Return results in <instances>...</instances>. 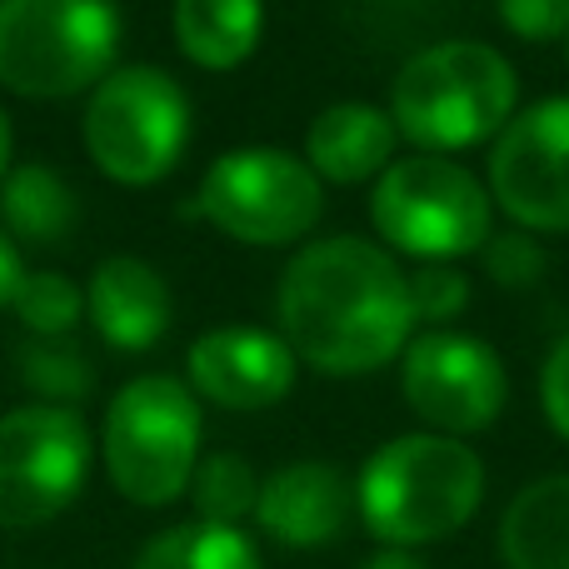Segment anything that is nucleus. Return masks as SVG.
<instances>
[{
	"label": "nucleus",
	"instance_id": "nucleus-1",
	"mask_svg": "<svg viewBox=\"0 0 569 569\" xmlns=\"http://www.w3.org/2000/svg\"><path fill=\"white\" fill-rule=\"evenodd\" d=\"M280 340L320 375H370L415 340L410 276L385 246L360 236L310 240L276 290Z\"/></svg>",
	"mask_w": 569,
	"mask_h": 569
},
{
	"label": "nucleus",
	"instance_id": "nucleus-2",
	"mask_svg": "<svg viewBox=\"0 0 569 569\" xmlns=\"http://www.w3.org/2000/svg\"><path fill=\"white\" fill-rule=\"evenodd\" d=\"M485 500V460L455 435H400L365 460L355 510L385 550L450 540Z\"/></svg>",
	"mask_w": 569,
	"mask_h": 569
},
{
	"label": "nucleus",
	"instance_id": "nucleus-3",
	"mask_svg": "<svg viewBox=\"0 0 569 569\" xmlns=\"http://www.w3.org/2000/svg\"><path fill=\"white\" fill-rule=\"evenodd\" d=\"M520 80L515 66L485 40H445L400 66L390 86V120L425 156L500 140L515 120Z\"/></svg>",
	"mask_w": 569,
	"mask_h": 569
},
{
	"label": "nucleus",
	"instance_id": "nucleus-4",
	"mask_svg": "<svg viewBox=\"0 0 569 569\" xmlns=\"http://www.w3.org/2000/svg\"><path fill=\"white\" fill-rule=\"evenodd\" d=\"M116 0H0V86L26 100L96 90L120 56Z\"/></svg>",
	"mask_w": 569,
	"mask_h": 569
},
{
	"label": "nucleus",
	"instance_id": "nucleus-5",
	"mask_svg": "<svg viewBox=\"0 0 569 569\" xmlns=\"http://www.w3.org/2000/svg\"><path fill=\"white\" fill-rule=\"evenodd\" d=\"M110 485L140 510L190 495L200 465V400L176 375H140L116 390L100 430Z\"/></svg>",
	"mask_w": 569,
	"mask_h": 569
},
{
	"label": "nucleus",
	"instance_id": "nucleus-6",
	"mask_svg": "<svg viewBox=\"0 0 569 569\" xmlns=\"http://www.w3.org/2000/svg\"><path fill=\"white\" fill-rule=\"evenodd\" d=\"M370 226L390 250L450 266L460 256L490 246L495 236V200L450 156H405L375 180L370 190Z\"/></svg>",
	"mask_w": 569,
	"mask_h": 569
},
{
	"label": "nucleus",
	"instance_id": "nucleus-7",
	"mask_svg": "<svg viewBox=\"0 0 569 569\" xmlns=\"http://www.w3.org/2000/svg\"><path fill=\"white\" fill-rule=\"evenodd\" d=\"M80 136L106 180L156 186L190 146V100L160 66H116L90 90Z\"/></svg>",
	"mask_w": 569,
	"mask_h": 569
},
{
	"label": "nucleus",
	"instance_id": "nucleus-8",
	"mask_svg": "<svg viewBox=\"0 0 569 569\" xmlns=\"http://www.w3.org/2000/svg\"><path fill=\"white\" fill-rule=\"evenodd\" d=\"M196 210L230 240L295 246L320 226L325 180L300 156L276 146L226 150L200 180Z\"/></svg>",
	"mask_w": 569,
	"mask_h": 569
},
{
	"label": "nucleus",
	"instance_id": "nucleus-9",
	"mask_svg": "<svg viewBox=\"0 0 569 569\" xmlns=\"http://www.w3.org/2000/svg\"><path fill=\"white\" fill-rule=\"evenodd\" d=\"M90 475V430L66 405L0 415V530H36L76 505Z\"/></svg>",
	"mask_w": 569,
	"mask_h": 569
},
{
	"label": "nucleus",
	"instance_id": "nucleus-10",
	"mask_svg": "<svg viewBox=\"0 0 569 569\" xmlns=\"http://www.w3.org/2000/svg\"><path fill=\"white\" fill-rule=\"evenodd\" d=\"M405 405L440 435H480L500 420L510 380L495 345L460 330H425L405 345L400 360Z\"/></svg>",
	"mask_w": 569,
	"mask_h": 569
},
{
	"label": "nucleus",
	"instance_id": "nucleus-11",
	"mask_svg": "<svg viewBox=\"0 0 569 569\" xmlns=\"http://www.w3.org/2000/svg\"><path fill=\"white\" fill-rule=\"evenodd\" d=\"M490 200L515 230H569V96L515 110L490 150Z\"/></svg>",
	"mask_w": 569,
	"mask_h": 569
},
{
	"label": "nucleus",
	"instance_id": "nucleus-12",
	"mask_svg": "<svg viewBox=\"0 0 569 569\" xmlns=\"http://www.w3.org/2000/svg\"><path fill=\"white\" fill-rule=\"evenodd\" d=\"M295 350L256 325H220L186 355V385L220 410H266L295 390Z\"/></svg>",
	"mask_w": 569,
	"mask_h": 569
},
{
	"label": "nucleus",
	"instance_id": "nucleus-13",
	"mask_svg": "<svg viewBox=\"0 0 569 569\" xmlns=\"http://www.w3.org/2000/svg\"><path fill=\"white\" fill-rule=\"evenodd\" d=\"M256 520L270 540L290 545V550L330 545L340 540L345 520H350V485L325 460H295L270 480H260Z\"/></svg>",
	"mask_w": 569,
	"mask_h": 569
},
{
	"label": "nucleus",
	"instance_id": "nucleus-14",
	"mask_svg": "<svg viewBox=\"0 0 569 569\" xmlns=\"http://www.w3.org/2000/svg\"><path fill=\"white\" fill-rule=\"evenodd\" d=\"M86 315L120 355H140L170 330V284L140 256H110L86 284Z\"/></svg>",
	"mask_w": 569,
	"mask_h": 569
},
{
	"label": "nucleus",
	"instance_id": "nucleus-15",
	"mask_svg": "<svg viewBox=\"0 0 569 569\" xmlns=\"http://www.w3.org/2000/svg\"><path fill=\"white\" fill-rule=\"evenodd\" d=\"M395 146H400V130L390 110L370 100H340V106H325L305 130V166L330 186H365L400 160Z\"/></svg>",
	"mask_w": 569,
	"mask_h": 569
},
{
	"label": "nucleus",
	"instance_id": "nucleus-16",
	"mask_svg": "<svg viewBox=\"0 0 569 569\" xmlns=\"http://www.w3.org/2000/svg\"><path fill=\"white\" fill-rule=\"evenodd\" d=\"M510 569H569V475H545L510 500L500 520Z\"/></svg>",
	"mask_w": 569,
	"mask_h": 569
},
{
	"label": "nucleus",
	"instance_id": "nucleus-17",
	"mask_svg": "<svg viewBox=\"0 0 569 569\" xmlns=\"http://www.w3.org/2000/svg\"><path fill=\"white\" fill-rule=\"evenodd\" d=\"M266 0H176V40L200 70H236L256 56Z\"/></svg>",
	"mask_w": 569,
	"mask_h": 569
},
{
	"label": "nucleus",
	"instance_id": "nucleus-18",
	"mask_svg": "<svg viewBox=\"0 0 569 569\" xmlns=\"http://www.w3.org/2000/svg\"><path fill=\"white\" fill-rule=\"evenodd\" d=\"M0 220L10 226V236L50 246L76 226V196L66 176H56L50 166H16L0 180Z\"/></svg>",
	"mask_w": 569,
	"mask_h": 569
},
{
	"label": "nucleus",
	"instance_id": "nucleus-19",
	"mask_svg": "<svg viewBox=\"0 0 569 569\" xmlns=\"http://www.w3.org/2000/svg\"><path fill=\"white\" fill-rule=\"evenodd\" d=\"M136 569H260V550L236 525L190 520V525L156 535L140 550Z\"/></svg>",
	"mask_w": 569,
	"mask_h": 569
},
{
	"label": "nucleus",
	"instance_id": "nucleus-20",
	"mask_svg": "<svg viewBox=\"0 0 569 569\" xmlns=\"http://www.w3.org/2000/svg\"><path fill=\"white\" fill-rule=\"evenodd\" d=\"M190 500H196V515L206 525H236L246 515H256V500H260V480H256V465L246 455H206L196 465V480H190Z\"/></svg>",
	"mask_w": 569,
	"mask_h": 569
},
{
	"label": "nucleus",
	"instance_id": "nucleus-21",
	"mask_svg": "<svg viewBox=\"0 0 569 569\" xmlns=\"http://www.w3.org/2000/svg\"><path fill=\"white\" fill-rule=\"evenodd\" d=\"M10 310L20 315V325H26L36 340H66L80 325V315H86V290H80L76 280L56 276V270H36V276L20 280Z\"/></svg>",
	"mask_w": 569,
	"mask_h": 569
},
{
	"label": "nucleus",
	"instance_id": "nucleus-22",
	"mask_svg": "<svg viewBox=\"0 0 569 569\" xmlns=\"http://www.w3.org/2000/svg\"><path fill=\"white\" fill-rule=\"evenodd\" d=\"M20 380L30 385L36 395H46V405H66L86 400L90 385H96V370L80 355V345L70 340H36L20 350Z\"/></svg>",
	"mask_w": 569,
	"mask_h": 569
},
{
	"label": "nucleus",
	"instance_id": "nucleus-23",
	"mask_svg": "<svg viewBox=\"0 0 569 569\" xmlns=\"http://www.w3.org/2000/svg\"><path fill=\"white\" fill-rule=\"evenodd\" d=\"M410 300H415V320L440 330L445 320H455L470 305V280H465V270L450 266H420L410 276Z\"/></svg>",
	"mask_w": 569,
	"mask_h": 569
},
{
	"label": "nucleus",
	"instance_id": "nucleus-24",
	"mask_svg": "<svg viewBox=\"0 0 569 569\" xmlns=\"http://www.w3.org/2000/svg\"><path fill=\"white\" fill-rule=\"evenodd\" d=\"M485 270H490V280L520 290V284H535L545 276V250L530 230H495L485 246Z\"/></svg>",
	"mask_w": 569,
	"mask_h": 569
},
{
	"label": "nucleus",
	"instance_id": "nucleus-25",
	"mask_svg": "<svg viewBox=\"0 0 569 569\" xmlns=\"http://www.w3.org/2000/svg\"><path fill=\"white\" fill-rule=\"evenodd\" d=\"M500 20L510 36L550 46L569 36V0H500Z\"/></svg>",
	"mask_w": 569,
	"mask_h": 569
},
{
	"label": "nucleus",
	"instance_id": "nucleus-26",
	"mask_svg": "<svg viewBox=\"0 0 569 569\" xmlns=\"http://www.w3.org/2000/svg\"><path fill=\"white\" fill-rule=\"evenodd\" d=\"M540 405H545V420H550V430L560 435V440H569V335L550 350V360H545Z\"/></svg>",
	"mask_w": 569,
	"mask_h": 569
},
{
	"label": "nucleus",
	"instance_id": "nucleus-27",
	"mask_svg": "<svg viewBox=\"0 0 569 569\" xmlns=\"http://www.w3.org/2000/svg\"><path fill=\"white\" fill-rule=\"evenodd\" d=\"M20 280H26V266H20V246L6 236V230H0V310L16 300Z\"/></svg>",
	"mask_w": 569,
	"mask_h": 569
},
{
	"label": "nucleus",
	"instance_id": "nucleus-28",
	"mask_svg": "<svg viewBox=\"0 0 569 569\" xmlns=\"http://www.w3.org/2000/svg\"><path fill=\"white\" fill-rule=\"evenodd\" d=\"M365 569H430L415 550H380L375 560H365Z\"/></svg>",
	"mask_w": 569,
	"mask_h": 569
},
{
	"label": "nucleus",
	"instance_id": "nucleus-29",
	"mask_svg": "<svg viewBox=\"0 0 569 569\" xmlns=\"http://www.w3.org/2000/svg\"><path fill=\"white\" fill-rule=\"evenodd\" d=\"M10 150H16V136H10V120H6V110H0V180L10 176Z\"/></svg>",
	"mask_w": 569,
	"mask_h": 569
}]
</instances>
